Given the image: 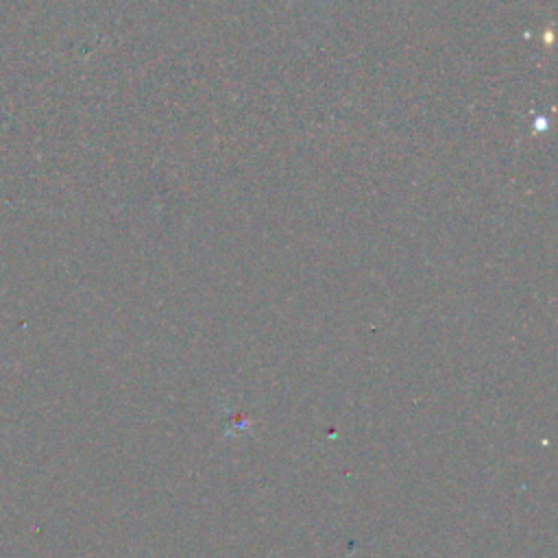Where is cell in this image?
<instances>
[{"label":"cell","instance_id":"obj_1","mask_svg":"<svg viewBox=\"0 0 558 558\" xmlns=\"http://www.w3.org/2000/svg\"><path fill=\"white\" fill-rule=\"evenodd\" d=\"M545 127H548V120L537 118V129H545Z\"/></svg>","mask_w":558,"mask_h":558}]
</instances>
